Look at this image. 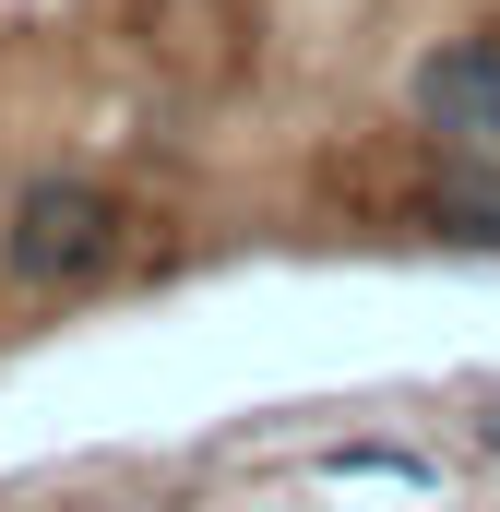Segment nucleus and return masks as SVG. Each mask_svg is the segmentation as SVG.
<instances>
[{"label": "nucleus", "instance_id": "f257e3e1", "mask_svg": "<svg viewBox=\"0 0 500 512\" xmlns=\"http://www.w3.org/2000/svg\"><path fill=\"white\" fill-rule=\"evenodd\" d=\"M120 251H131V203L84 167H36L0 215V286H24V298H72Z\"/></svg>", "mask_w": 500, "mask_h": 512}, {"label": "nucleus", "instance_id": "f03ea898", "mask_svg": "<svg viewBox=\"0 0 500 512\" xmlns=\"http://www.w3.org/2000/svg\"><path fill=\"white\" fill-rule=\"evenodd\" d=\"M405 120L429 131L441 155H500V24L417 48V72H405Z\"/></svg>", "mask_w": 500, "mask_h": 512}, {"label": "nucleus", "instance_id": "7ed1b4c3", "mask_svg": "<svg viewBox=\"0 0 500 512\" xmlns=\"http://www.w3.org/2000/svg\"><path fill=\"white\" fill-rule=\"evenodd\" d=\"M405 227L441 239V251H500V179L477 167V155H441V179H417Z\"/></svg>", "mask_w": 500, "mask_h": 512}, {"label": "nucleus", "instance_id": "20e7f679", "mask_svg": "<svg viewBox=\"0 0 500 512\" xmlns=\"http://www.w3.org/2000/svg\"><path fill=\"white\" fill-rule=\"evenodd\" d=\"M334 477H405V489H429V465L417 453H393V441H346V453H322Z\"/></svg>", "mask_w": 500, "mask_h": 512}, {"label": "nucleus", "instance_id": "39448f33", "mask_svg": "<svg viewBox=\"0 0 500 512\" xmlns=\"http://www.w3.org/2000/svg\"><path fill=\"white\" fill-rule=\"evenodd\" d=\"M465 429H477V441L500 453V393H477V417H465Z\"/></svg>", "mask_w": 500, "mask_h": 512}]
</instances>
